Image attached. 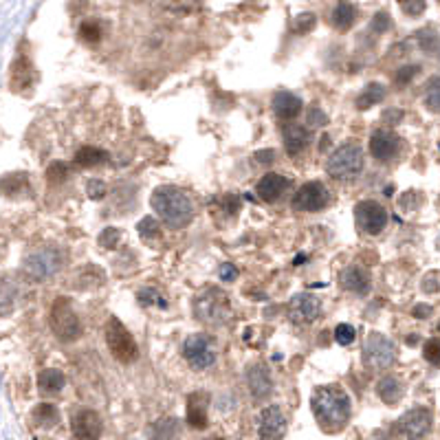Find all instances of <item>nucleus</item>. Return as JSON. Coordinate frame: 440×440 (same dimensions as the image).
<instances>
[{
	"label": "nucleus",
	"mask_w": 440,
	"mask_h": 440,
	"mask_svg": "<svg viewBox=\"0 0 440 440\" xmlns=\"http://www.w3.org/2000/svg\"><path fill=\"white\" fill-rule=\"evenodd\" d=\"M311 409L320 427L328 434L343 430L353 416V401L341 385H322L313 392Z\"/></svg>",
	"instance_id": "f257e3e1"
},
{
	"label": "nucleus",
	"mask_w": 440,
	"mask_h": 440,
	"mask_svg": "<svg viewBox=\"0 0 440 440\" xmlns=\"http://www.w3.org/2000/svg\"><path fill=\"white\" fill-rule=\"evenodd\" d=\"M152 207L161 220L172 229H185L194 218V205L187 192L174 185L157 187L152 194Z\"/></svg>",
	"instance_id": "f03ea898"
},
{
	"label": "nucleus",
	"mask_w": 440,
	"mask_h": 440,
	"mask_svg": "<svg viewBox=\"0 0 440 440\" xmlns=\"http://www.w3.org/2000/svg\"><path fill=\"white\" fill-rule=\"evenodd\" d=\"M326 172L337 180H353L363 172V150L357 141L341 143L326 161Z\"/></svg>",
	"instance_id": "7ed1b4c3"
},
{
	"label": "nucleus",
	"mask_w": 440,
	"mask_h": 440,
	"mask_svg": "<svg viewBox=\"0 0 440 440\" xmlns=\"http://www.w3.org/2000/svg\"><path fill=\"white\" fill-rule=\"evenodd\" d=\"M394 361H397V346H394V341L378 335V332H370L366 343H363V366L374 372H383Z\"/></svg>",
	"instance_id": "20e7f679"
},
{
	"label": "nucleus",
	"mask_w": 440,
	"mask_h": 440,
	"mask_svg": "<svg viewBox=\"0 0 440 440\" xmlns=\"http://www.w3.org/2000/svg\"><path fill=\"white\" fill-rule=\"evenodd\" d=\"M51 330L59 341H73L82 335V324L66 297H57L51 306Z\"/></svg>",
	"instance_id": "39448f33"
},
{
	"label": "nucleus",
	"mask_w": 440,
	"mask_h": 440,
	"mask_svg": "<svg viewBox=\"0 0 440 440\" xmlns=\"http://www.w3.org/2000/svg\"><path fill=\"white\" fill-rule=\"evenodd\" d=\"M106 343H108V350L113 353V357L121 363H132L139 357V348H136L134 337L115 317L106 324Z\"/></svg>",
	"instance_id": "423d86ee"
},
{
	"label": "nucleus",
	"mask_w": 440,
	"mask_h": 440,
	"mask_svg": "<svg viewBox=\"0 0 440 440\" xmlns=\"http://www.w3.org/2000/svg\"><path fill=\"white\" fill-rule=\"evenodd\" d=\"M194 315L205 324H225L229 317V306L227 297L220 291H207L203 297L194 299Z\"/></svg>",
	"instance_id": "0eeeda50"
},
{
	"label": "nucleus",
	"mask_w": 440,
	"mask_h": 440,
	"mask_svg": "<svg viewBox=\"0 0 440 440\" xmlns=\"http://www.w3.org/2000/svg\"><path fill=\"white\" fill-rule=\"evenodd\" d=\"M59 267H62V253H59L57 249H51V247L29 253L27 260H24V273L34 280L51 278L53 273L59 271Z\"/></svg>",
	"instance_id": "6e6552de"
},
{
	"label": "nucleus",
	"mask_w": 440,
	"mask_h": 440,
	"mask_svg": "<svg viewBox=\"0 0 440 440\" xmlns=\"http://www.w3.org/2000/svg\"><path fill=\"white\" fill-rule=\"evenodd\" d=\"M432 427V414L427 407H412L394 423L392 436L399 438H423Z\"/></svg>",
	"instance_id": "1a4fd4ad"
},
{
	"label": "nucleus",
	"mask_w": 440,
	"mask_h": 440,
	"mask_svg": "<svg viewBox=\"0 0 440 440\" xmlns=\"http://www.w3.org/2000/svg\"><path fill=\"white\" fill-rule=\"evenodd\" d=\"M183 357L194 370H205L209 366H214L216 361L214 341H211L209 335H192L183 346Z\"/></svg>",
	"instance_id": "9d476101"
},
{
	"label": "nucleus",
	"mask_w": 440,
	"mask_h": 440,
	"mask_svg": "<svg viewBox=\"0 0 440 440\" xmlns=\"http://www.w3.org/2000/svg\"><path fill=\"white\" fill-rule=\"evenodd\" d=\"M355 220L357 227L368 236H376L385 229L388 225V211L383 205H378L376 201H361L355 207Z\"/></svg>",
	"instance_id": "9b49d317"
},
{
	"label": "nucleus",
	"mask_w": 440,
	"mask_h": 440,
	"mask_svg": "<svg viewBox=\"0 0 440 440\" xmlns=\"http://www.w3.org/2000/svg\"><path fill=\"white\" fill-rule=\"evenodd\" d=\"M330 194L326 190L324 183L320 180H311V183H304L293 196V209L297 211H320L328 205Z\"/></svg>",
	"instance_id": "f8f14e48"
},
{
	"label": "nucleus",
	"mask_w": 440,
	"mask_h": 440,
	"mask_svg": "<svg viewBox=\"0 0 440 440\" xmlns=\"http://www.w3.org/2000/svg\"><path fill=\"white\" fill-rule=\"evenodd\" d=\"M322 313V304L320 299L311 293H299L291 299L288 304V320L297 326H308L313 324Z\"/></svg>",
	"instance_id": "ddd939ff"
},
{
	"label": "nucleus",
	"mask_w": 440,
	"mask_h": 440,
	"mask_svg": "<svg viewBox=\"0 0 440 440\" xmlns=\"http://www.w3.org/2000/svg\"><path fill=\"white\" fill-rule=\"evenodd\" d=\"M401 136L390 128H378L370 134V155L376 161H390L399 155Z\"/></svg>",
	"instance_id": "4468645a"
},
{
	"label": "nucleus",
	"mask_w": 440,
	"mask_h": 440,
	"mask_svg": "<svg viewBox=\"0 0 440 440\" xmlns=\"http://www.w3.org/2000/svg\"><path fill=\"white\" fill-rule=\"evenodd\" d=\"M71 432L75 438H99L101 436V418L93 409H78L71 416Z\"/></svg>",
	"instance_id": "2eb2a0df"
},
{
	"label": "nucleus",
	"mask_w": 440,
	"mask_h": 440,
	"mask_svg": "<svg viewBox=\"0 0 440 440\" xmlns=\"http://www.w3.org/2000/svg\"><path fill=\"white\" fill-rule=\"evenodd\" d=\"M260 438L278 440L286 434V416L280 409V405H269L260 414Z\"/></svg>",
	"instance_id": "dca6fc26"
},
{
	"label": "nucleus",
	"mask_w": 440,
	"mask_h": 440,
	"mask_svg": "<svg viewBox=\"0 0 440 440\" xmlns=\"http://www.w3.org/2000/svg\"><path fill=\"white\" fill-rule=\"evenodd\" d=\"M288 185H291V180H288L286 176L276 174V172H269V174H264L260 178V183H257L255 192H257V196H260L262 201L273 203V201H278L280 196L288 190Z\"/></svg>",
	"instance_id": "f3484780"
},
{
	"label": "nucleus",
	"mask_w": 440,
	"mask_h": 440,
	"mask_svg": "<svg viewBox=\"0 0 440 440\" xmlns=\"http://www.w3.org/2000/svg\"><path fill=\"white\" fill-rule=\"evenodd\" d=\"M284 136V148H286V152L295 157L299 152H304V150L308 148L311 139H313V134L306 126H299V124H288L282 132Z\"/></svg>",
	"instance_id": "a211bd4d"
},
{
	"label": "nucleus",
	"mask_w": 440,
	"mask_h": 440,
	"mask_svg": "<svg viewBox=\"0 0 440 440\" xmlns=\"http://www.w3.org/2000/svg\"><path fill=\"white\" fill-rule=\"evenodd\" d=\"M36 82V69L31 64V59L27 55H20L11 66V88L20 93V90L31 88Z\"/></svg>",
	"instance_id": "6ab92c4d"
},
{
	"label": "nucleus",
	"mask_w": 440,
	"mask_h": 440,
	"mask_svg": "<svg viewBox=\"0 0 440 440\" xmlns=\"http://www.w3.org/2000/svg\"><path fill=\"white\" fill-rule=\"evenodd\" d=\"M271 106H273V113H276L284 121L295 119L301 113V108H304L301 99L297 95H293V93H288V90H280V93H276Z\"/></svg>",
	"instance_id": "aec40b11"
},
{
	"label": "nucleus",
	"mask_w": 440,
	"mask_h": 440,
	"mask_svg": "<svg viewBox=\"0 0 440 440\" xmlns=\"http://www.w3.org/2000/svg\"><path fill=\"white\" fill-rule=\"evenodd\" d=\"M339 282H341V286L346 288V291H350L355 295H366L370 291V286H372L368 271L361 269V267H348L341 273Z\"/></svg>",
	"instance_id": "412c9836"
},
{
	"label": "nucleus",
	"mask_w": 440,
	"mask_h": 440,
	"mask_svg": "<svg viewBox=\"0 0 440 440\" xmlns=\"http://www.w3.org/2000/svg\"><path fill=\"white\" fill-rule=\"evenodd\" d=\"M247 383H249L253 399H264L273 390V381L269 376V370L262 366V363H255V366H251L247 370Z\"/></svg>",
	"instance_id": "4be33fe9"
},
{
	"label": "nucleus",
	"mask_w": 440,
	"mask_h": 440,
	"mask_svg": "<svg viewBox=\"0 0 440 440\" xmlns=\"http://www.w3.org/2000/svg\"><path fill=\"white\" fill-rule=\"evenodd\" d=\"M187 423L194 430L207 427V394H194L187 403Z\"/></svg>",
	"instance_id": "5701e85b"
},
{
	"label": "nucleus",
	"mask_w": 440,
	"mask_h": 440,
	"mask_svg": "<svg viewBox=\"0 0 440 440\" xmlns=\"http://www.w3.org/2000/svg\"><path fill=\"white\" fill-rule=\"evenodd\" d=\"M376 394L381 397L383 403L397 405L403 399L405 388H403V383L399 381L397 376H383L381 381H378V385H376Z\"/></svg>",
	"instance_id": "b1692460"
},
{
	"label": "nucleus",
	"mask_w": 440,
	"mask_h": 440,
	"mask_svg": "<svg viewBox=\"0 0 440 440\" xmlns=\"http://www.w3.org/2000/svg\"><path fill=\"white\" fill-rule=\"evenodd\" d=\"M64 385H66V378L59 370L49 368V370H42L38 374V388L44 394H57L64 390Z\"/></svg>",
	"instance_id": "393cba45"
},
{
	"label": "nucleus",
	"mask_w": 440,
	"mask_h": 440,
	"mask_svg": "<svg viewBox=\"0 0 440 440\" xmlns=\"http://www.w3.org/2000/svg\"><path fill=\"white\" fill-rule=\"evenodd\" d=\"M108 152L101 148H95V146H84L78 150V155H75V163L80 165V168H95V165L108 161Z\"/></svg>",
	"instance_id": "a878e982"
},
{
	"label": "nucleus",
	"mask_w": 440,
	"mask_h": 440,
	"mask_svg": "<svg viewBox=\"0 0 440 440\" xmlns=\"http://www.w3.org/2000/svg\"><path fill=\"white\" fill-rule=\"evenodd\" d=\"M355 18H357V9H355V5L346 3V0H341V3L332 9V16H330L332 27H337L339 31H348V29L353 27Z\"/></svg>",
	"instance_id": "bb28decb"
},
{
	"label": "nucleus",
	"mask_w": 440,
	"mask_h": 440,
	"mask_svg": "<svg viewBox=\"0 0 440 440\" xmlns=\"http://www.w3.org/2000/svg\"><path fill=\"white\" fill-rule=\"evenodd\" d=\"M18 297V286L13 284L9 276H0V315H7L13 311Z\"/></svg>",
	"instance_id": "cd10ccee"
},
{
	"label": "nucleus",
	"mask_w": 440,
	"mask_h": 440,
	"mask_svg": "<svg viewBox=\"0 0 440 440\" xmlns=\"http://www.w3.org/2000/svg\"><path fill=\"white\" fill-rule=\"evenodd\" d=\"M383 97H385V86L374 82V84H368L361 90V95L357 97L355 104H357L359 111H368V108H372V106H376L378 101H383Z\"/></svg>",
	"instance_id": "c85d7f7f"
},
{
	"label": "nucleus",
	"mask_w": 440,
	"mask_h": 440,
	"mask_svg": "<svg viewBox=\"0 0 440 440\" xmlns=\"http://www.w3.org/2000/svg\"><path fill=\"white\" fill-rule=\"evenodd\" d=\"M34 420H36L38 427H42V430L55 427V425L59 423L57 407L51 405V403H40V405H36V409H34Z\"/></svg>",
	"instance_id": "c756f323"
},
{
	"label": "nucleus",
	"mask_w": 440,
	"mask_h": 440,
	"mask_svg": "<svg viewBox=\"0 0 440 440\" xmlns=\"http://www.w3.org/2000/svg\"><path fill=\"white\" fill-rule=\"evenodd\" d=\"M27 190H29L27 174H9V176H5L3 180H0V192H3L5 196H9V199L20 196Z\"/></svg>",
	"instance_id": "7c9ffc66"
},
{
	"label": "nucleus",
	"mask_w": 440,
	"mask_h": 440,
	"mask_svg": "<svg viewBox=\"0 0 440 440\" xmlns=\"http://www.w3.org/2000/svg\"><path fill=\"white\" fill-rule=\"evenodd\" d=\"M104 31H101V24L99 20H84L80 27V38L88 44H97L101 40Z\"/></svg>",
	"instance_id": "2f4dec72"
},
{
	"label": "nucleus",
	"mask_w": 440,
	"mask_h": 440,
	"mask_svg": "<svg viewBox=\"0 0 440 440\" xmlns=\"http://www.w3.org/2000/svg\"><path fill=\"white\" fill-rule=\"evenodd\" d=\"M357 337V328L350 326V324H339L335 328V341L341 343V346H350Z\"/></svg>",
	"instance_id": "473e14b6"
},
{
	"label": "nucleus",
	"mask_w": 440,
	"mask_h": 440,
	"mask_svg": "<svg viewBox=\"0 0 440 440\" xmlns=\"http://www.w3.org/2000/svg\"><path fill=\"white\" fill-rule=\"evenodd\" d=\"M399 5L403 9V13H407V16H420V13H425V9H427V0H399Z\"/></svg>",
	"instance_id": "72a5a7b5"
},
{
	"label": "nucleus",
	"mask_w": 440,
	"mask_h": 440,
	"mask_svg": "<svg viewBox=\"0 0 440 440\" xmlns=\"http://www.w3.org/2000/svg\"><path fill=\"white\" fill-rule=\"evenodd\" d=\"M315 22H317L315 13H301V16H297L295 22H293V31L295 34H308L315 27Z\"/></svg>",
	"instance_id": "f704fd0d"
},
{
	"label": "nucleus",
	"mask_w": 440,
	"mask_h": 440,
	"mask_svg": "<svg viewBox=\"0 0 440 440\" xmlns=\"http://www.w3.org/2000/svg\"><path fill=\"white\" fill-rule=\"evenodd\" d=\"M47 178L51 180V183H62L64 178H69V165L62 163V161H55L47 172Z\"/></svg>",
	"instance_id": "c9c22d12"
},
{
	"label": "nucleus",
	"mask_w": 440,
	"mask_h": 440,
	"mask_svg": "<svg viewBox=\"0 0 440 440\" xmlns=\"http://www.w3.org/2000/svg\"><path fill=\"white\" fill-rule=\"evenodd\" d=\"M423 355H425V359H427L430 363L438 366V359H440V341H438V337H432L430 341H425Z\"/></svg>",
	"instance_id": "e433bc0d"
},
{
	"label": "nucleus",
	"mask_w": 440,
	"mask_h": 440,
	"mask_svg": "<svg viewBox=\"0 0 440 440\" xmlns=\"http://www.w3.org/2000/svg\"><path fill=\"white\" fill-rule=\"evenodd\" d=\"M425 104H427V108L432 113H438V78L430 80L427 93H425Z\"/></svg>",
	"instance_id": "4c0bfd02"
},
{
	"label": "nucleus",
	"mask_w": 440,
	"mask_h": 440,
	"mask_svg": "<svg viewBox=\"0 0 440 440\" xmlns=\"http://www.w3.org/2000/svg\"><path fill=\"white\" fill-rule=\"evenodd\" d=\"M159 222L152 218V216H148V218H143L141 222H139V234H141V238H155V236H159Z\"/></svg>",
	"instance_id": "58836bf2"
},
{
	"label": "nucleus",
	"mask_w": 440,
	"mask_h": 440,
	"mask_svg": "<svg viewBox=\"0 0 440 440\" xmlns=\"http://www.w3.org/2000/svg\"><path fill=\"white\" fill-rule=\"evenodd\" d=\"M119 238H121V234H119V229H104L101 232V236H99V245L104 247V249H115L117 245H119Z\"/></svg>",
	"instance_id": "ea45409f"
},
{
	"label": "nucleus",
	"mask_w": 440,
	"mask_h": 440,
	"mask_svg": "<svg viewBox=\"0 0 440 440\" xmlns=\"http://www.w3.org/2000/svg\"><path fill=\"white\" fill-rule=\"evenodd\" d=\"M390 27H392L390 13L378 11L376 16H374V20H372V31H374V34H385V31H390Z\"/></svg>",
	"instance_id": "a19ab883"
},
{
	"label": "nucleus",
	"mask_w": 440,
	"mask_h": 440,
	"mask_svg": "<svg viewBox=\"0 0 440 440\" xmlns=\"http://www.w3.org/2000/svg\"><path fill=\"white\" fill-rule=\"evenodd\" d=\"M86 192H88V196L93 201H99V199H104V196H106V183H104V180H99V178H90L88 185H86Z\"/></svg>",
	"instance_id": "79ce46f5"
},
{
	"label": "nucleus",
	"mask_w": 440,
	"mask_h": 440,
	"mask_svg": "<svg viewBox=\"0 0 440 440\" xmlns=\"http://www.w3.org/2000/svg\"><path fill=\"white\" fill-rule=\"evenodd\" d=\"M420 71V66L418 64H412V66H403L399 73H397V84L399 86H405L407 82H412L414 78H416V73Z\"/></svg>",
	"instance_id": "37998d69"
},
{
	"label": "nucleus",
	"mask_w": 440,
	"mask_h": 440,
	"mask_svg": "<svg viewBox=\"0 0 440 440\" xmlns=\"http://www.w3.org/2000/svg\"><path fill=\"white\" fill-rule=\"evenodd\" d=\"M326 124H328V117L320 111V106H313L308 113V126H326Z\"/></svg>",
	"instance_id": "c03bdc74"
},
{
	"label": "nucleus",
	"mask_w": 440,
	"mask_h": 440,
	"mask_svg": "<svg viewBox=\"0 0 440 440\" xmlns=\"http://www.w3.org/2000/svg\"><path fill=\"white\" fill-rule=\"evenodd\" d=\"M423 291L425 293H436L438 291V271H430L423 278Z\"/></svg>",
	"instance_id": "a18cd8bd"
},
{
	"label": "nucleus",
	"mask_w": 440,
	"mask_h": 440,
	"mask_svg": "<svg viewBox=\"0 0 440 440\" xmlns=\"http://www.w3.org/2000/svg\"><path fill=\"white\" fill-rule=\"evenodd\" d=\"M236 278H238V269L234 264H222L220 267V280L222 282H232Z\"/></svg>",
	"instance_id": "49530a36"
},
{
	"label": "nucleus",
	"mask_w": 440,
	"mask_h": 440,
	"mask_svg": "<svg viewBox=\"0 0 440 440\" xmlns=\"http://www.w3.org/2000/svg\"><path fill=\"white\" fill-rule=\"evenodd\" d=\"M401 119H403V111L399 108H390L383 113V121H388V126H397Z\"/></svg>",
	"instance_id": "de8ad7c7"
},
{
	"label": "nucleus",
	"mask_w": 440,
	"mask_h": 440,
	"mask_svg": "<svg viewBox=\"0 0 440 440\" xmlns=\"http://www.w3.org/2000/svg\"><path fill=\"white\" fill-rule=\"evenodd\" d=\"M255 157L260 159V163H273V159H276V152H273V150H260Z\"/></svg>",
	"instance_id": "09e8293b"
},
{
	"label": "nucleus",
	"mask_w": 440,
	"mask_h": 440,
	"mask_svg": "<svg viewBox=\"0 0 440 440\" xmlns=\"http://www.w3.org/2000/svg\"><path fill=\"white\" fill-rule=\"evenodd\" d=\"M412 313H414V317H427V315L432 313V306H423V304H420V306H416Z\"/></svg>",
	"instance_id": "8fccbe9b"
}]
</instances>
